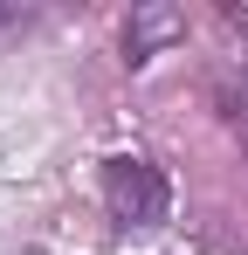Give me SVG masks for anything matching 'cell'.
Wrapping results in <instances>:
<instances>
[{"mask_svg":"<svg viewBox=\"0 0 248 255\" xmlns=\"http://www.w3.org/2000/svg\"><path fill=\"white\" fill-rule=\"evenodd\" d=\"M242 145H248V131H242Z\"/></svg>","mask_w":248,"mask_h":255,"instance_id":"3","label":"cell"},{"mask_svg":"<svg viewBox=\"0 0 248 255\" xmlns=\"http://www.w3.org/2000/svg\"><path fill=\"white\" fill-rule=\"evenodd\" d=\"M104 207L118 228H159L165 214H172V186H165V172L152 159H138V152H124L104 166Z\"/></svg>","mask_w":248,"mask_h":255,"instance_id":"1","label":"cell"},{"mask_svg":"<svg viewBox=\"0 0 248 255\" xmlns=\"http://www.w3.org/2000/svg\"><path fill=\"white\" fill-rule=\"evenodd\" d=\"M179 35H186V14H179V7H165V0H145V7H131V14H124V62L138 69V62L165 55Z\"/></svg>","mask_w":248,"mask_h":255,"instance_id":"2","label":"cell"}]
</instances>
